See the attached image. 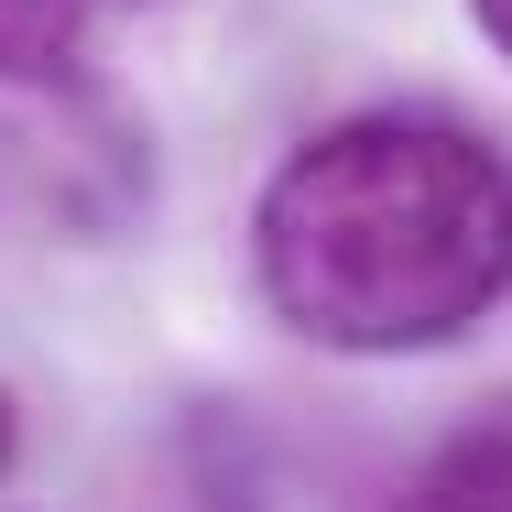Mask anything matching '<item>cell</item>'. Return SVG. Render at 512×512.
Listing matches in <instances>:
<instances>
[{
  "instance_id": "cell-3",
  "label": "cell",
  "mask_w": 512,
  "mask_h": 512,
  "mask_svg": "<svg viewBox=\"0 0 512 512\" xmlns=\"http://www.w3.org/2000/svg\"><path fill=\"white\" fill-rule=\"evenodd\" d=\"M99 0H0V88H66L88 66Z\"/></svg>"
},
{
  "instance_id": "cell-5",
  "label": "cell",
  "mask_w": 512,
  "mask_h": 512,
  "mask_svg": "<svg viewBox=\"0 0 512 512\" xmlns=\"http://www.w3.org/2000/svg\"><path fill=\"white\" fill-rule=\"evenodd\" d=\"M11 436H22V425H11V393H0V469H11Z\"/></svg>"
},
{
  "instance_id": "cell-1",
  "label": "cell",
  "mask_w": 512,
  "mask_h": 512,
  "mask_svg": "<svg viewBox=\"0 0 512 512\" xmlns=\"http://www.w3.org/2000/svg\"><path fill=\"white\" fill-rule=\"evenodd\" d=\"M273 316L338 360L447 349L512 295V164L447 109H360L273 164L251 207Z\"/></svg>"
},
{
  "instance_id": "cell-2",
  "label": "cell",
  "mask_w": 512,
  "mask_h": 512,
  "mask_svg": "<svg viewBox=\"0 0 512 512\" xmlns=\"http://www.w3.org/2000/svg\"><path fill=\"white\" fill-rule=\"evenodd\" d=\"M393 512H512V414L458 425V436L404 480V502H393Z\"/></svg>"
},
{
  "instance_id": "cell-4",
  "label": "cell",
  "mask_w": 512,
  "mask_h": 512,
  "mask_svg": "<svg viewBox=\"0 0 512 512\" xmlns=\"http://www.w3.org/2000/svg\"><path fill=\"white\" fill-rule=\"evenodd\" d=\"M469 22L491 33V55H502V66H512V0H469Z\"/></svg>"
}]
</instances>
